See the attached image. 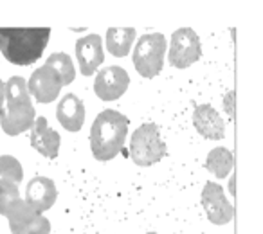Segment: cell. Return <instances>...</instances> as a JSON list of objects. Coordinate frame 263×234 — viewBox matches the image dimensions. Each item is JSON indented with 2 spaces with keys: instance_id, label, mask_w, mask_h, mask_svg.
I'll use <instances>...</instances> for the list:
<instances>
[{
  "instance_id": "e0dca14e",
  "label": "cell",
  "mask_w": 263,
  "mask_h": 234,
  "mask_svg": "<svg viewBox=\"0 0 263 234\" xmlns=\"http://www.w3.org/2000/svg\"><path fill=\"white\" fill-rule=\"evenodd\" d=\"M24 179V169L20 162L11 155H2L0 157V193L2 191L18 187Z\"/></svg>"
},
{
  "instance_id": "ac0fdd59",
  "label": "cell",
  "mask_w": 263,
  "mask_h": 234,
  "mask_svg": "<svg viewBox=\"0 0 263 234\" xmlns=\"http://www.w3.org/2000/svg\"><path fill=\"white\" fill-rule=\"evenodd\" d=\"M233 164L234 157L227 148H215L205 159V169H209L216 179H226L233 169Z\"/></svg>"
},
{
  "instance_id": "8fae6325",
  "label": "cell",
  "mask_w": 263,
  "mask_h": 234,
  "mask_svg": "<svg viewBox=\"0 0 263 234\" xmlns=\"http://www.w3.org/2000/svg\"><path fill=\"white\" fill-rule=\"evenodd\" d=\"M76 58L83 76H92L105 60L103 42L99 34H87L76 42Z\"/></svg>"
},
{
  "instance_id": "5bb4252c",
  "label": "cell",
  "mask_w": 263,
  "mask_h": 234,
  "mask_svg": "<svg viewBox=\"0 0 263 234\" xmlns=\"http://www.w3.org/2000/svg\"><path fill=\"white\" fill-rule=\"evenodd\" d=\"M193 125L202 137L220 141L226 137V125L211 105H198L193 112Z\"/></svg>"
},
{
  "instance_id": "5b68a950",
  "label": "cell",
  "mask_w": 263,
  "mask_h": 234,
  "mask_svg": "<svg viewBox=\"0 0 263 234\" xmlns=\"http://www.w3.org/2000/svg\"><path fill=\"white\" fill-rule=\"evenodd\" d=\"M166 155V144L161 130L154 123H144L130 139V157L137 166H154Z\"/></svg>"
},
{
  "instance_id": "7a4b0ae2",
  "label": "cell",
  "mask_w": 263,
  "mask_h": 234,
  "mask_svg": "<svg viewBox=\"0 0 263 234\" xmlns=\"http://www.w3.org/2000/svg\"><path fill=\"white\" fill-rule=\"evenodd\" d=\"M128 135V117L108 108L98 113L90 128L92 155L98 161H112L123 150Z\"/></svg>"
},
{
  "instance_id": "8992f818",
  "label": "cell",
  "mask_w": 263,
  "mask_h": 234,
  "mask_svg": "<svg viewBox=\"0 0 263 234\" xmlns=\"http://www.w3.org/2000/svg\"><path fill=\"white\" fill-rule=\"evenodd\" d=\"M166 52V38L161 33L144 34L134 49V67L143 77H155L162 70Z\"/></svg>"
},
{
  "instance_id": "ffe728a7",
  "label": "cell",
  "mask_w": 263,
  "mask_h": 234,
  "mask_svg": "<svg viewBox=\"0 0 263 234\" xmlns=\"http://www.w3.org/2000/svg\"><path fill=\"white\" fill-rule=\"evenodd\" d=\"M4 101H6V83L0 80V113L4 110Z\"/></svg>"
},
{
  "instance_id": "2e32d148",
  "label": "cell",
  "mask_w": 263,
  "mask_h": 234,
  "mask_svg": "<svg viewBox=\"0 0 263 234\" xmlns=\"http://www.w3.org/2000/svg\"><path fill=\"white\" fill-rule=\"evenodd\" d=\"M136 40V29L134 27H110L106 31V49L110 54L123 58L130 52V47Z\"/></svg>"
},
{
  "instance_id": "9c48e42d",
  "label": "cell",
  "mask_w": 263,
  "mask_h": 234,
  "mask_svg": "<svg viewBox=\"0 0 263 234\" xmlns=\"http://www.w3.org/2000/svg\"><path fill=\"white\" fill-rule=\"evenodd\" d=\"M202 205H204L208 218L215 225H226L233 220V205L227 202L222 186L215 182H205L202 189Z\"/></svg>"
},
{
  "instance_id": "7c38bea8",
  "label": "cell",
  "mask_w": 263,
  "mask_h": 234,
  "mask_svg": "<svg viewBox=\"0 0 263 234\" xmlns=\"http://www.w3.org/2000/svg\"><path fill=\"white\" fill-rule=\"evenodd\" d=\"M62 137L49 126L45 117H38L31 128V146L47 159H56L60 153Z\"/></svg>"
},
{
  "instance_id": "d6986e66",
  "label": "cell",
  "mask_w": 263,
  "mask_h": 234,
  "mask_svg": "<svg viewBox=\"0 0 263 234\" xmlns=\"http://www.w3.org/2000/svg\"><path fill=\"white\" fill-rule=\"evenodd\" d=\"M45 65L52 67V69L56 70V74H58L60 80H62L63 87L70 85L74 81V77H76L72 60H70V56L65 54V52H54V54H51L47 58V62H45Z\"/></svg>"
},
{
  "instance_id": "277c9868",
  "label": "cell",
  "mask_w": 263,
  "mask_h": 234,
  "mask_svg": "<svg viewBox=\"0 0 263 234\" xmlns=\"http://www.w3.org/2000/svg\"><path fill=\"white\" fill-rule=\"evenodd\" d=\"M0 215L9 220L13 234H51V223L20 198L18 187L0 193Z\"/></svg>"
},
{
  "instance_id": "44dd1931",
  "label": "cell",
  "mask_w": 263,
  "mask_h": 234,
  "mask_svg": "<svg viewBox=\"0 0 263 234\" xmlns=\"http://www.w3.org/2000/svg\"><path fill=\"white\" fill-rule=\"evenodd\" d=\"M148 234H157V232H148Z\"/></svg>"
},
{
  "instance_id": "4fadbf2b",
  "label": "cell",
  "mask_w": 263,
  "mask_h": 234,
  "mask_svg": "<svg viewBox=\"0 0 263 234\" xmlns=\"http://www.w3.org/2000/svg\"><path fill=\"white\" fill-rule=\"evenodd\" d=\"M58 191L51 179L47 177H34L26 187V202L38 212H44L54 205Z\"/></svg>"
},
{
  "instance_id": "6da1fadb",
  "label": "cell",
  "mask_w": 263,
  "mask_h": 234,
  "mask_svg": "<svg viewBox=\"0 0 263 234\" xmlns=\"http://www.w3.org/2000/svg\"><path fill=\"white\" fill-rule=\"evenodd\" d=\"M49 38V27H0V51L13 65H31L42 58Z\"/></svg>"
},
{
  "instance_id": "30bf717a",
  "label": "cell",
  "mask_w": 263,
  "mask_h": 234,
  "mask_svg": "<svg viewBox=\"0 0 263 234\" xmlns=\"http://www.w3.org/2000/svg\"><path fill=\"white\" fill-rule=\"evenodd\" d=\"M62 87L63 85L60 76L49 65H44L34 70L29 77V83H27V90H29V94L34 95L38 103H52L58 98Z\"/></svg>"
},
{
  "instance_id": "9a60e30c",
  "label": "cell",
  "mask_w": 263,
  "mask_h": 234,
  "mask_svg": "<svg viewBox=\"0 0 263 234\" xmlns=\"http://www.w3.org/2000/svg\"><path fill=\"white\" fill-rule=\"evenodd\" d=\"M56 117L67 132H80L85 123V105L76 94H67L60 99Z\"/></svg>"
},
{
  "instance_id": "3957f363",
  "label": "cell",
  "mask_w": 263,
  "mask_h": 234,
  "mask_svg": "<svg viewBox=\"0 0 263 234\" xmlns=\"http://www.w3.org/2000/svg\"><path fill=\"white\" fill-rule=\"evenodd\" d=\"M36 112L31 103L27 81L15 76L6 83V108L0 113V125L8 135L15 137L33 128Z\"/></svg>"
},
{
  "instance_id": "52a82bcc",
  "label": "cell",
  "mask_w": 263,
  "mask_h": 234,
  "mask_svg": "<svg viewBox=\"0 0 263 234\" xmlns=\"http://www.w3.org/2000/svg\"><path fill=\"white\" fill-rule=\"evenodd\" d=\"M202 56V44L191 27H180L172 34L170 63L177 69H187Z\"/></svg>"
},
{
  "instance_id": "ba28073f",
  "label": "cell",
  "mask_w": 263,
  "mask_h": 234,
  "mask_svg": "<svg viewBox=\"0 0 263 234\" xmlns=\"http://www.w3.org/2000/svg\"><path fill=\"white\" fill-rule=\"evenodd\" d=\"M128 85H130V76L126 70L119 65H112L98 72L94 90L96 95L103 101H116L128 90Z\"/></svg>"
}]
</instances>
